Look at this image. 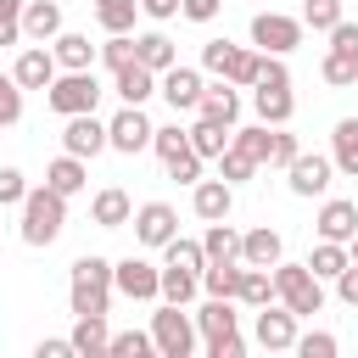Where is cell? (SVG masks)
Instances as JSON below:
<instances>
[{"label": "cell", "mask_w": 358, "mask_h": 358, "mask_svg": "<svg viewBox=\"0 0 358 358\" xmlns=\"http://www.w3.org/2000/svg\"><path fill=\"white\" fill-rule=\"evenodd\" d=\"M151 352H157L151 330H117L112 347H106V358H151Z\"/></svg>", "instance_id": "cell-39"}, {"label": "cell", "mask_w": 358, "mask_h": 358, "mask_svg": "<svg viewBox=\"0 0 358 358\" xmlns=\"http://www.w3.org/2000/svg\"><path fill=\"white\" fill-rule=\"evenodd\" d=\"M296 313L285 308V302H268V308H257V319H252V341L263 347V352H291L296 347Z\"/></svg>", "instance_id": "cell-9"}, {"label": "cell", "mask_w": 358, "mask_h": 358, "mask_svg": "<svg viewBox=\"0 0 358 358\" xmlns=\"http://www.w3.org/2000/svg\"><path fill=\"white\" fill-rule=\"evenodd\" d=\"M257 84H291L285 56H268V50H263V62H257Z\"/></svg>", "instance_id": "cell-53"}, {"label": "cell", "mask_w": 358, "mask_h": 358, "mask_svg": "<svg viewBox=\"0 0 358 358\" xmlns=\"http://www.w3.org/2000/svg\"><path fill=\"white\" fill-rule=\"evenodd\" d=\"M101 62H106L112 73L129 67V62H134V34H106V39H101Z\"/></svg>", "instance_id": "cell-46"}, {"label": "cell", "mask_w": 358, "mask_h": 358, "mask_svg": "<svg viewBox=\"0 0 358 358\" xmlns=\"http://www.w3.org/2000/svg\"><path fill=\"white\" fill-rule=\"evenodd\" d=\"M229 56H235V45H229V39H207V45H201V67H207V73H224V62H229Z\"/></svg>", "instance_id": "cell-52"}, {"label": "cell", "mask_w": 358, "mask_h": 358, "mask_svg": "<svg viewBox=\"0 0 358 358\" xmlns=\"http://www.w3.org/2000/svg\"><path fill=\"white\" fill-rule=\"evenodd\" d=\"M241 308H268V302H280V291H274V268H252L246 263V274H241V296H235Z\"/></svg>", "instance_id": "cell-31"}, {"label": "cell", "mask_w": 358, "mask_h": 358, "mask_svg": "<svg viewBox=\"0 0 358 358\" xmlns=\"http://www.w3.org/2000/svg\"><path fill=\"white\" fill-rule=\"evenodd\" d=\"M134 62H145L151 73H168V67L179 62V45H173L162 28H151V34H134Z\"/></svg>", "instance_id": "cell-28"}, {"label": "cell", "mask_w": 358, "mask_h": 358, "mask_svg": "<svg viewBox=\"0 0 358 358\" xmlns=\"http://www.w3.org/2000/svg\"><path fill=\"white\" fill-rule=\"evenodd\" d=\"M324 50H341V56H358V22H347V17H341V22L330 28V45H324Z\"/></svg>", "instance_id": "cell-51"}, {"label": "cell", "mask_w": 358, "mask_h": 358, "mask_svg": "<svg viewBox=\"0 0 358 358\" xmlns=\"http://www.w3.org/2000/svg\"><path fill=\"white\" fill-rule=\"evenodd\" d=\"M112 263L106 257H95V252H84V257H73V268H67V308L73 313H106L112 308Z\"/></svg>", "instance_id": "cell-2"}, {"label": "cell", "mask_w": 358, "mask_h": 358, "mask_svg": "<svg viewBox=\"0 0 358 358\" xmlns=\"http://www.w3.org/2000/svg\"><path fill=\"white\" fill-rule=\"evenodd\" d=\"M196 313H185L179 302H157L151 313V341H157V358H190L196 352Z\"/></svg>", "instance_id": "cell-5"}, {"label": "cell", "mask_w": 358, "mask_h": 358, "mask_svg": "<svg viewBox=\"0 0 358 358\" xmlns=\"http://www.w3.org/2000/svg\"><path fill=\"white\" fill-rule=\"evenodd\" d=\"M252 173H257V157H252V151H241V145L229 140V145H224V157H218V179H229V185H246Z\"/></svg>", "instance_id": "cell-38"}, {"label": "cell", "mask_w": 358, "mask_h": 358, "mask_svg": "<svg viewBox=\"0 0 358 358\" xmlns=\"http://www.w3.org/2000/svg\"><path fill=\"white\" fill-rule=\"evenodd\" d=\"M0 213H6V207H0Z\"/></svg>", "instance_id": "cell-60"}, {"label": "cell", "mask_w": 358, "mask_h": 358, "mask_svg": "<svg viewBox=\"0 0 358 358\" xmlns=\"http://www.w3.org/2000/svg\"><path fill=\"white\" fill-rule=\"evenodd\" d=\"M330 162L341 179H358V117H341L330 129Z\"/></svg>", "instance_id": "cell-27"}, {"label": "cell", "mask_w": 358, "mask_h": 358, "mask_svg": "<svg viewBox=\"0 0 358 358\" xmlns=\"http://www.w3.org/2000/svg\"><path fill=\"white\" fill-rule=\"evenodd\" d=\"M207 358H246V336L235 330V336H218V341H207Z\"/></svg>", "instance_id": "cell-54"}, {"label": "cell", "mask_w": 358, "mask_h": 358, "mask_svg": "<svg viewBox=\"0 0 358 358\" xmlns=\"http://www.w3.org/2000/svg\"><path fill=\"white\" fill-rule=\"evenodd\" d=\"M302 34H308L302 17H285V11H257L252 17V45L268 50V56H291L302 45Z\"/></svg>", "instance_id": "cell-7"}, {"label": "cell", "mask_w": 358, "mask_h": 358, "mask_svg": "<svg viewBox=\"0 0 358 358\" xmlns=\"http://www.w3.org/2000/svg\"><path fill=\"white\" fill-rule=\"evenodd\" d=\"M313 229H319V241H352V235H358V201H347V196H324Z\"/></svg>", "instance_id": "cell-17"}, {"label": "cell", "mask_w": 358, "mask_h": 358, "mask_svg": "<svg viewBox=\"0 0 358 358\" xmlns=\"http://www.w3.org/2000/svg\"><path fill=\"white\" fill-rule=\"evenodd\" d=\"M22 196H28L22 168H0V207H22Z\"/></svg>", "instance_id": "cell-50"}, {"label": "cell", "mask_w": 358, "mask_h": 358, "mask_svg": "<svg viewBox=\"0 0 358 358\" xmlns=\"http://www.w3.org/2000/svg\"><path fill=\"white\" fill-rule=\"evenodd\" d=\"M285 257V241H280V229H268V224H257V229H241V263H252V268H274Z\"/></svg>", "instance_id": "cell-22"}, {"label": "cell", "mask_w": 358, "mask_h": 358, "mask_svg": "<svg viewBox=\"0 0 358 358\" xmlns=\"http://www.w3.org/2000/svg\"><path fill=\"white\" fill-rule=\"evenodd\" d=\"M62 151H73V157H101V151H112V140H106V123L95 117V112H78V117H62Z\"/></svg>", "instance_id": "cell-12"}, {"label": "cell", "mask_w": 358, "mask_h": 358, "mask_svg": "<svg viewBox=\"0 0 358 358\" xmlns=\"http://www.w3.org/2000/svg\"><path fill=\"white\" fill-rule=\"evenodd\" d=\"M201 162H207V157H196V151H179V157H168L162 168H168V179H173V185H196V179H201Z\"/></svg>", "instance_id": "cell-47"}, {"label": "cell", "mask_w": 358, "mask_h": 358, "mask_svg": "<svg viewBox=\"0 0 358 358\" xmlns=\"http://www.w3.org/2000/svg\"><path fill=\"white\" fill-rule=\"evenodd\" d=\"M140 11L151 22H168V17H179V0H140Z\"/></svg>", "instance_id": "cell-58"}, {"label": "cell", "mask_w": 358, "mask_h": 358, "mask_svg": "<svg viewBox=\"0 0 358 358\" xmlns=\"http://www.w3.org/2000/svg\"><path fill=\"white\" fill-rule=\"evenodd\" d=\"M241 274H246V263H207L201 268V291L207 296H241Z\"/></svg>", "instance_id": "cell-34"}, {"label": "cell", "mask_w": 358, "mask_h": 358, "mask_svg": "<svg viewBox=\"0 0 358 358\" xmlns=\"http://www.w3.org/2000/svg\"><path fill=\"white\" fill-rule=\"evenodd\" d=\"M151 134H157V123L145 117V106H123V112L106 117V140H112V151H123V157L151 151Z\"/></svg>", "instance_id": "cell-8"}, {"label": "cell", "mask_w": 358, "mask_h": 358, "mask_svg": "<svg viewBox=\"0 0 358 358\" xmlns=\"http://www.w3.org/2000/svg\"><path fill=\"white\" fill-rule=\"evenodd\" d=\"M112 95H117L123 106H145V101L157 95V73H151L145 62H129V67L112 73Z\"/></svg>", "instance_id": "cell-20"}, {"label": "cell", "mask_w": 358, "mask_h": 358, "mask_svg": "<svg viewBox=\"0 0 358 358\" xmlns=\"http://www.w3.org/2000/svg\"><path fill=\"white\" fill-rule=\"evenodd\" d=\"M296 358H336L341 352V341L330 336V330H308V336H296V347H291Z\"/></svg>", "instance_id": "cell-44"}, {"label": "cell", "mask_w": 358, "mask_h": 358, "mask_svg": "<svg viewBox=\"0 0 358 358\" xmlns=\"http://www.w3.org/2000/svg\"><path fill=\"white\" fill-rule=\"evenodd\" d=\"M45 185H50V190H62V196L73 201V196H78V190L90 185V168H84V157H73V151H62L56 162H45Z\"/></svg>", "instance_id": "cell-26"}, {"label": "cell", "mask_w": 358, "mask_h": 358, "mask_svg": "<svg viewBox=\"0 0 358 358\" xmlns=\"http://www.w3.org/2000/svg\"><path fill=\"white\" fill-rule=\"evenodd\" d=\"M50 50H56L62 73H78V67H95V62H101V45H90V34H73V28H62V34L50 39Z\"/></svg>", "instance_id": "cell-25"}, {"label": "cell", "mask_w": 358, "mask_h": 358, "mask_svg": "<svg viewBox=\"0 0 358 358\" xmlns=\"http://www.w3.org/2000/svg\"><path fill=\"white\" fill-rule=\"evenodd\" d=\"M296 151H302V145H296V134H285V123H280V129H274V145H268V168H291V162H296Z\"/></svg>", "instance_id": "cell-49"}, {"label": "cell", "mask_w": 358, "mask_h": 358, "mask_svg": "<svg viewBox=\"0 0 358 358\" xmlns=\"http://www.w3.org/2000/svg\"><path fill=\"white\" fill-rule=\"evenodd\" d=\"M229 140H235V129H224V123H213V117H201V112H196V123H190V151H196V157L218 162Z\"/></svg>", "instance_id": "cell-29"}, {"label": "cell", "mask_w": 358, "mask_h": 358, "mask_svg": "<svg viewBox=\"0 0 358 358\" xmlns=\"http://www.w3.org/2000/svg\"><path fill=\"white\" fill-rule=\"evenodd\" d=\"M56 73H62V62H56V50H50V45H22V50H17V62H11V78H17L22 90H50V84H56Z\"/></svg>", "instance_id": "cell-13"}, {"label": "cell", "mask_w": 358, "mask_h": 358, "mask_svg": "<svg viewBox=\"0 0 358 358\" xmlns=\"http://www.w3.org/2000/svg\"><path fill=\"white\" fill-rule=\"evenodd\" d=\"M274 291H280V302L296 313V319H313L319 308H324V280L308 268V263H274Z\"/></svg>", "instance_id": "cell-4"}, {"label": "cell", "mask_w": 358, "mask_h": 358, "mask_svg": "<svg viewBox=\"0 0 358 358\" xmlns=\"http://www.w3.org/2000/svg\"><path fill=\"white\" fill-rule=\"evenodd\" d=\"M134 17H140V0H95V22L106 34H134Z\"/></svg>", "instance_id": "cell-35"}, {"label": "cell", "mask_w": 358, "mask_h": 358, "mask_svg": "<svg viewBox=\"0 0 358 358\" xmlns=\"http://www.w3.org/2000/svg\"><path fill=\"white\" fill-rule=\"evenodd\" d=\"M17 213H22V224H17L22 246H56L62 229H67V196L50 190V185H28V196H22Z\"/></svg>", "instance_id": "cell-1"}, {"label": "cell", "mask_w": 358, "mask_h": 358, "mask_svg": "<svg viewBox=\"0 0 358 358\" xmlns=\"http://www.w3.org/2000/svg\"><path fill=\"white\" fill-rule=\"evenodd\" d=\"M201 117H213V123H224V129H235L241 123V90L229 84V78H213L207 90H201V106H196Z\"/></svg>", "instance_id": "cell-21"}, {"label": "cell", "mask_w": 358, "mask_h": 358, "mask_svg": "<svg viewBox=\"0 0 358 358\" xmlns=\"http://www.w3.org/2000/svg\"><path fill=\"white\" fill-rule=\"evenodd\" d=\"M90 224H95V229H123V224H134V201H129V190H117V185L95 190V196H90Z\"/></svg>", "instance_id": "cell-18"}, {"label": "cell", "mask_w": 358, "mask_h": 358, "mask_svg": "<svg viewBox=\"0 0 358 358\" xmlns=\"http://www.w3.org/2000/svg\"><path fill=\"white\" fill-rule=\"evenodd\" d=\"M235 308H241L235 296H207V302L196 308V330H201V341L235 336V330H241V313H235Z\"/></svg>", "instance_id": "cell-19"}, {"label": "cell", "mask_w": 358, "mask_h": 358, "mask_svg": "<svg viewBox=\"0 0 358 358\" xmlns=\"http://www.w3.org/2000/svg\"><path fill=\"white\" fill-rule=\"evenodd\" d=\"M352 263V252H347V241H319L313 252H308V268L319 274V280H336L341 268Z\"/></svg>", "instance_id": "cell-33"}, {"label": "cell", "mask_w": 358, "mask_h": 358, "mask_svg": "<svg viewBox=\"0 0 358 358\" xmlns=\"http://www.w3.org/2000/svg\"><path fill=\"white\" fill-rule=\"evenodd\" d=\"M224 11V0H179V17H190V22H213Z\"/></svg>", "instance_id": "cell-56"}, {"label": "cell", "mask_w": 358, "mask_h": 358, "mask_svg": "<svg viewBox=\"0 0 358 358\" xmlns=\"http://www.w3.org/2000/svg\"><path fill=\"white\" fill-rule=\"evenodd\" d=\"M190 213H196L201 224L229 218V213H235V185H229V179H196V185H190Z\"/></svg>", "instance_id": "cell-15"}, {"label": "cell", "mask_w": 358, "mask_h": 358, "mask_svg": "<svg viewBox=\"0 0 358 358\" xmlns=\"http://www.w3.org/2000/svg\"><path fill=\"white\" fill-rule=\"evenodd\" d=\"M151 151L168 162V157H179V151H190V129H179V123H162L157 134H151Z\"/></svg>", "instance_id": "cell-43"}, {"label": "cell", "mask_w": 358, "mask_h": 358, "mask_svg": "<svg viewBox=\"0 0 358 358\" xmlns=\"http://www.w3.org/2000/svg\"><path fill=\"white\" fill-rule=\"evenodd\" d=\"M347 252H352V263H358V235H352V241H347Z\"/></svg>", "instance_id": "cell-59"}, {"label": "cell", "mask_w": 358, "mask_h": 358, "mask_svg": "<svg viewBox=\"0 0 358 358\" xmlns=\"http://www.w3.org/2000/svg\"><path fill=\"white\" fill-rule=\"evenodd\" d=\"M62 34V0H28L22 6V39L28 45H50Z\"/></svg>", "instance_id": "cell-24"}, {"label": "cell", "mask_w": 358, "mask_h": 358, "mask_svg": "<svg viewBox=\"0 0 358 358\" xmlns=\"http://www.w3.org/2000/svg\"><path fill=\"white\" fill-rule=\"evenodd\" d=\"M257 62H263V50H246V45H235V56L224 62V73H218V78H229L235 90H252V84H257Z\"/></svg>", "instance_id": "cell-36"}, {"label": "cell", "mask_w": 358, "mask_h": 358, "mask_svg": "<svg viewBox=\"0 0 358 358\" xmlns=\"http://www.w3.org/2000/svg\"><path fill=\"white\" fill-rule=\"evenodd\" d=\"M162 263H179V268H207V252H201V241H185V235H173L168 246H162Z\"/></svg>", "instance_id": "cell-40"}, {"label": "cell", "mask_w": 358, "mask_h": 358, "mask_svg": "<svg viewBox=\"0 0 358 358\" xmlns=\"http://www.w3.org/2000/svg\"><path fill=\"white\" fill-rule=\"evenodd\" d=\"M201 90H207L201 67H185V62H173L168 73H157V95L173 106V117H179V112H196V106H201Z\"/></svg>", "instance_id": "cell-10"}, {"label": "cell", "mask_w": 358, "mask_h": 358, "mask_svg": "<svg viewBox=\"0 0 358 358\" xmlns=\"http://www.w3.org/2000/svg\"><path fill=\"white\" fill-rule=\"evenodd\" d=\"M201 252H207V263H241V229H235L229 218L207 224V235H201Z\"/></svg>", "instance_id": "cell-30"}, {"label": "cell", "mask_w": 358, "mask_h": 358, "mask_svg": "<svg viewBox=\"0 0 358 358\" xmlns=\"http://www.w3.org/2000/svg\"><path fill=\"white\" fill-rule=\"evenodd\" d=\"M252 112H257V123H268V129L291 123V117H296L291 84H252Z\"/></svg>", "instance_id": "cell-16"}, {"label": "cell", "mask_w": 358, "mask_h": 358, "mask_svg": "<svg viewBox=\"0 0 358 358\" xmlns=\"http://www.w3.org/2000/svg\"><path fill=\"white\" fill-rule=\"evenodd\" d=\"M11 123H22V84L11 73H0V129H11Z\"/></svg>", "instance_id": "cell-45"}, {"label": "cell", "mask_w": 358, "mask_h": 358, "mask_svg": "<svg viewBox=\"0 0 358 358\" xmlns=\"http://www.w3.org/2000/svg\"><path fill=\"white\" fill-rule=\"evenodd\" d=\"M330 179H336V162L324 157V151H296V162L285 168V190L291 196H324L330 190Z\"/></svg>", "instance_id": "cell-11"}, {"label": "cell", "mask_w": 358, "mask_h": 358, "mask_svg": "<svg viewBox=\"0 0 358 358\" xmlns=\"http://www.w3.org/2000/svg\"><path fill=\"white\" fill-rule=\"evenodd\" d=\"M73 352L78 358H106L112 347V330H106V313H73Z\"/></svg>", "instance_id": "cell-23"}, {"label": "cell", "mask_w": 358, "mask_h": 358, "mask_svg": "<svg viewBox=\"0 0 358 358\" xmlns=\"http://www.w3.org/2000/svg\"><path fill=\"white\" fill-rule=\"evenodd\" d=\"M341 17H347V11H341V0H302V22H308L313 34H330Z\"/></svg>", "instance_id": "cell-41"}, {"label": "cell", "mask_w": 358, "mask_h": 358, "mask_svg": "<svg viewBox=\"0 0 358 358\" xmlns=\"http://www.w3.org/2000/svg\"><path fill=\"white\" fill-rule=\"evenodd\" d=\"M319 78H324L330 90H352V84H358V56L324 50V62H319Z\"/></svg>", "instance_id": "cell-37"}, {"label": "cell", "mask_w": 358, "mask_h": 358, "mask_svg": "<svg viewBox=\"0 0 358 358\" xmlns=\"http://www.w3.org/2000/svg\"><path fill=\"white\" fill-rule=\"evenodd\" d=\"M22 6L28 0H0V45H17L22 39Z\"/></svg>", "instance_id": "cell-48"}, {"label": "cell", "mask_w": 358, "mask_h": 358, "mask_svg": "<svg viewBox=\"0 0 358 358\" xmlns=\"http://www.w3.org/2000/svg\"><path fill=\"white\" fill-rule=\"evenodd\" d=\"M336 302H347V308H358V263H347V268L336 274Z\"/></svg>", "instance_id": "cell-55"}, {"label": "cell", "mask_w": 358, "mask_h": 358, "mask_svg": "<svg viewBox=\"0 0 358 358\" xmlns=\"http://www.w3.org/2000/svg\"><path fill=\"white\" fill-rule=\"evenodd\" d=\"M112 285H117V296H129V302H162V268L151 263V257H117L112 263Z\"/></svg>", "instance_id": "cell-6"}, {"label": "cell", "mask_w": 358, "mask_h": 358, "mask_svg": "<svg viewBox=\"0 0 358 358\" xmlns=\"http://www.w3.org/2000/svg\"><path fill=\"white\" fill-rule=\"evenodd\" d=\"M235 145L252 151L257 168H263V162H268V145H274V129H268V123H246V129H235Z\"/></svg>", "instance_id": "cell-42"}, {"label": "cell", "mask_w": 358, "mask_h": 358, "mask_svg": "<svg viewBox=\"0 0 358 358\" xmlns=\"http://www.w3.org/2000/svg\"><path fill=\"white\" fill-rule=\"evenodd\" d=\"M106 95V84L95 78V67H78V73H56V84L45 90V106L56 117H78V112H95Z\"/></svg>", "instance_id": "cell-3"}, {"label": "cell", "mask_w": 358, "mask_h": 358, "mask_svg": "<svg viewBox=\"0 0 358 358\" xmlns=\"http://www.w3.org/2000/svg\"><path fill=\"white\" fill-rule=\"evenodd\" d=\"M201 291V274L196 268H179V263H162V302H179L190 308V296Z\"/></svg>", "instance_id": "cell-32"}, {"label": "cell", "mask_w": 358, "mask_h": 358, "mask_svg": "<svg viewBox=\"0 0 358 358\" xmlns=\"http://www.w3.org/2000/svg\"><path fill=\"white\" fill-rule=\"evenodd\" d=\"M173 235H179V213H173L168 201H140V207H134V241H140V246H157V252H162Z\"/></svg>", "instance_id": "cell-14"}, {"label": "cell", "mask_w": 358, "mask_h": 358, "mask_svg": "<svg viewBox=\"0 0 358 358\" xmlns=\"http://www.w3.org/2000/svg\"><path fill=\"white\" fill-rule=\"evenodd\" d=\"M67 352H73V341H67V336H45V341L34 347V358H67Z\"/></svg>", "instance_id": "cell-57"}]
</instances>
